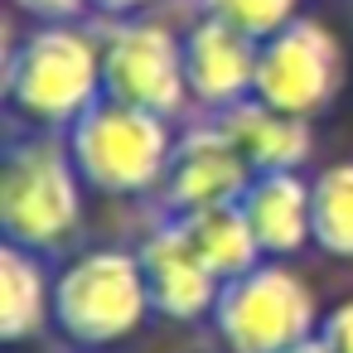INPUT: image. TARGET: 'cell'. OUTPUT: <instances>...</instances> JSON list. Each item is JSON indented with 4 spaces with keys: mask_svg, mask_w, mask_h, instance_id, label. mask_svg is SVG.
Wrapping results in <instances>:
<instances>
[{
    "mask_svg": "<svg viewBox=\"0 0 353 353\" xmlns=\"http://www.w3.org/2000/svg\"><path fill=\"white\" fill-rule=\"evenodd\" d=\"M107 97L102 30L83 20H39L25 34L10 20L6 39V107L10 126L68 131Z\"/></svg>",
    "mask_w": 353,
    "mask_h": 353,
    "instance_id": "1",
    "label": "cell"
},
{
    "mask_svg": "<svg viewBox=\"0 0 353 353\" xmlns=\"http://www.w3.org/2000/svg\"><path fill=\"white\" fill-rule=\"evenodd\" d=\"M88 184L63 131L10 126L0 160V232L39 256H63L83 232Z\"/></svg>",
    "mask_w": 353,
    "mask_h": 353,
    "instance_id": "2",
    "label": "cell"
},
{
    "mask_svg": "<svg viewBox=\"0 0 353 353\" xmlns=\"http://www.w3.org/2000/svg\"><path fill=\"white\" fill-rule=\"evenodd\" d=\"M155 314L136 247H83L54 266V329L73 348H117Z\"/></svg>",
    "mask_w": 353,
    "mask_h": 353,
    "instance_id": "3",
    "label": "cell"
},
{
    "mask_svg": "<svg viewBox=\"0 0 353 353\" xmlns=\"http://www.w3.org/2000/svg\"><path fill=\"white\" fill-rule=\"evenodd\" d=\"M63 136L88 194H102V199H160L179 145V131L170 117H155L117 97H102Z\"/></svg>",
    "mask_w": 353,
    "mask_h": 353,
    "instance_id": "4",
    "label": "cell"
},
{
    "mask_svg": "<svg viewBox=\"0 0 353 353\" xmlns=\"http://www.w3.org/2000/svg\"><path fill=\"white\" fill-rule=\"evenodd\" d=\"M208 324L228 353H285L319 334L324 310L314 285L290 261L266 256L252 271L223 281Z\"/></svg>",
    "mask_w": 353,
    "mask_h": 353,
    "instance_id": "5",
    "label": "cell"
},
{
    "mask_svg": "<svg viewBox=\"0 0 353 353\" xmlns=\"http://www.w3.org/2000/svg\"><path fill=\"white\" fill-rule=\"evenodd\" d=\"M102 88L117 102L145 107L155 117H184L189 78H184V30H174L160 15H131V20H102Z\"/></svg>",
    "mask_w": 353,
    "mask_h": 353,
    "instance_id": "6",
    "label": "cell"
},
{
    "mask_svg": "<svg viewBox=\"0 0 353 353\" xmlns=\"http://www.w3.org/2000/svg\"><path fill=\"white\" fill-rule=\"evenodd\" d=\"M343 83H348V54H343L339 34L314 15L290 20L281 34L261 39V49H256L252 97L276 112L319 121L343 97Z\"/></svg>",
    "mask_w": 353,
    "mask_h": 353,
    "instance_id": "7",
    "label": "cell"
},
{
    "mask_svg": "<svg viewBox=\"0 0 353 353\" xmlns=\"http://www.w3.org/2000/svg\"><path fill=\"white\" fill-rule=\"evenodd\" d=\"M247 184H252V165L242 160V150L223 136L213 117H194L179 131L165 189H160V213L189 218V213L228 208V203H242Z\"/></svg>",
    "mask_w": 353,
    "mask_h": 353,
    "instance_id": "8",
    "label": "cell"
},
{
    "mask_svg": "<svg viewBox=\"0 0 353 353\" xmlns=\"http://www.w3.org/2000/svg\"><path fill=\"white\" fill-rule=\"evenodd\" d=\"M136 256L145 266L150 300H155V314L160 319H174V324H203V319H213V305L223 295V281L194 252V242H189V232H184L179 218L160 213L141 232Z\"/></svg>",
    "mask_w": 353,
    "mask_h": 353,
    "instance_id": "9",
    "label": "cell"
},
{
    "mask_svg": "<svg viewBox=\"0 0 353 353\" xmlns=\"http://www.w3.org/2000/svg\"><path fill=\"white\" fill-rule=\"evenodd\" d=\"M256 49L261 44L252 34H242L203 10L184 25V78H189V102L199 117H218L252 97Z\"/></svg>",
    "mask_w": 353,
    "mask_h": 353,
    "instance_id": "10",
    "label": "cell"
},
{
    "mask_svg": "<svg viewBox=\"0 0 353 353\" xmlns=\"http://www.w3.org/2000/svg\"><path fill=\"white\" fill-rule=\"evenodd\" d=\"M242 218L256 232L261 256L290 261L305 247H314V223H310V179L305 170H266L252 174L242 194Z\"/></svg>",
    "mask_w": 353,
    "mask_h": 353,
    "instance_id": "11",
    "label": "cell"
},
{
    "mask_svg": "<svg viewBox=\"0 0 353 353\" xmlns=\"http://www.w3.org/2000/svg\"><path fill=\"white\" fill-rule=\"evenodd\" d=\"M213 121L242 150V160L252 165V174H266V170H305V160L314 155V121L290 117V112H276V107H266L256 97L218 112Z\"/></svg>",
    "mask_w": 353,
    "mask_h": 353,
    "instance_id": "12",
    "label": "cell"
},
{
    "mask_svg": "<svg viewBox=\"0 0 353 353\" xmlns=\"http://www.w3.org/2000/svg\"><path fill=\"white\" fill-rule=\"evenodd\" d=\"M54 329V266L49 256L6 242L0 247V339L10 348Z\"/></svg>",
    "mask_w": 353,
    "mask_h": 353,
    "instance_id": "13",
    "label": "cell"
},
{
    "mask_svg": "<svg viewBox=\"0 0 353 353\" xmlns=\"http://www.w3.org/2000/svg\"><path fill=\"white\" fill-rule=\"evenodd\" d=\"M179 223H184L194 252L208 261V271H213L218 281H232V276L252 271L256 261H266L261 247H256V232H252V223L242 218L237 203L208 208V213H189V218H179Z\"/></svg>",
    "mask_w": 353,
    "mask_h": 353,
    "instance_id": "14",
    "label": "cell"
},
{
    "mask_svg": "<svg viewBox=\"0 0 353 353\" xmlns=\"http://www.w3.org/2000/svg\"><path fill=\"white\" fill-rule=\"evenodd\" d=\"M310 223L314 252L353 261V160H334L310 174Z\"/></svg>",
    "mask_w": 353,
    "mask_h": 353,
    "instance_id": "15",
    "label": "cell"
},
{
    "mask_svg": "<svg viewBox=\"0 0 353 353\" xmlns=\"http://www.w3.org/2000/svg\"><path fill=\"white\" fill-rule=\"evenodd\" d=\"M199 10L261 44V39L281 34L290 20H300V0H199Z\"/></svg>",
    "mask_w": 353,
    "mask_h": 353,
    "instance_id": "16",
    "label": "cell"
},
{
    "mask_svg": "<svg viewBox=\"0 0 353 353\" xmlns=\"http://www.w3.org/2000/svg\"><path fill=\"white\" fill-rule=\"evenodd\" d=\"M319 339L329 353H353V295H343L339 305L324 310V324H319Z\"/></svg>",
    "mask_w": 353,
    "mask_h": 353,
    "instance_id": "17",
    "label": "cell"
},
{
    "mask_svg": "<svg viewBox=\"0 0 353 353\" xmlns=\"http://www.w3.org/2000/svg\"><path fill=\"white\" fill-rule=\"evenodd\" d=\"M10 10L25 15L30 25H39V20H83L92 6L88 0H10Z\"/></svg>",
    "mask_w": 353,
    "mask_h": 353,
    "instance_id": "18",
    "label": "cell"
},
{
    "mask_svg": "<svg viewBox=\"0 0 353 353\" xmlns=\"http://www.w3.org/2000/svg\"><path fill=\"white\" fill-rule=\"evenodd\" d=\"M92 6V15H102V20H131V15H145L155 0H88Z\"/></svg>",
    "mask_w": 353,
    "mask_h": 353,
    "instance_id": "19",
    "label": "cell"
},
{
    "mask_svg": "<svg viewBox=\"0 0 353 353\" xmlns=\"http://www.w3.org/2000/svg\"><path fill=\"white\" fill-rule=\"evenodd\" d=\"M285 353H329V348H324V339L314 334V339H305V343H295V348H285Z\"/></svg>",
    "mask_w": 353,
    "mask_h": 353,
    "instance_id": "20",
    "label": "cell"
},
{
    "mask_svg": "<svg viewBox=\"0 0 353 353\" xmlns=\"http://www.w3.org/2000/svg\"><path fill=\"white\" fill-rule=\"evenodd\" d=\"M83 353H107V348H83Z\"/></svg>",
    "mask_w": 353,
    "mask_h": 353,
    "instance_id": "21",
    "label": "cell"
}]
</instances>
